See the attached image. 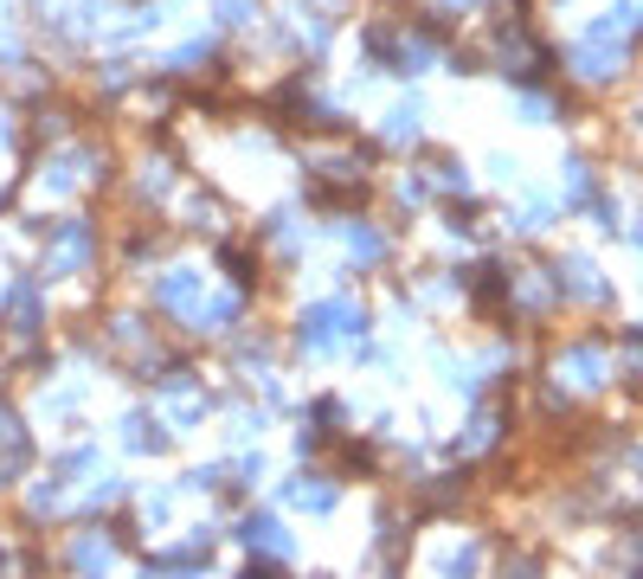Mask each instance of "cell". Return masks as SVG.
<instances>
[{
    "instance_id": "obj_1",
    "label": "cell",
    "mask_w": 643,
    "mask_h": 579,
    "mask_svg": "<svg viewBox=\"0 0 643 579\" xmlns=\"http://www.w3.org/2000/svg\"><path fill=\"white\" fill-rule=\"evenodd\" d=\"M245 541H251V547H264V554H289L284 521H277V515H251V521H245Z\"/></svg>"
},
{
    "instance_id": "obj_2",
    "label": "cell",
    "mask_w": 643,
    "mask_h": 579,
    "mask_svg": "<svg viewBox=\"0 0 643 579\" xmlns=\"http://www.w3.org/2000/svg\"><path fill=\"white\" fill-rule=\"evenodd\" d=\"M289 503H302V508H335V490H329V477H296V490H289Z\"/></svg>"
},
{
    "instance_id": "obj_3",
    "label": "cell",
    "mask_w": 643,
    "mask_h": 579,
    "mask_svg": "<svg viewBox=\"0 0 643 579\" xmlns=\"http://www.w3.org/2000/svg\"><path fill=\"white\" fill-rule=\"evenodd\" d=\"M419 116H425V110H419V103H399V110H393V116H386V136H393V143H406V136H412V143H419Z\"/></svg>"
},
{
    "instance_id": "obj_4",
    "label": "cell",
    "mask_w": 643,
    "mask_h": 579,
    "mask_svg": "<svg viewBox=\"0 0 643 579\" xmlns=\"http://www.w3.org/2000/svg\"><path fill=\"white\" fill-rule=\"evenodd\" d=\"M129 444H136V451H161L168 432H161V426H148V419H129Z\"/></svg>"
}]
</instances>
